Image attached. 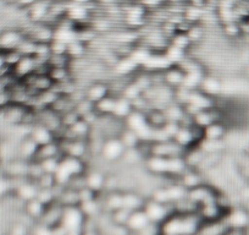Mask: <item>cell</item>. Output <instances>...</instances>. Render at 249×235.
Returning <instances> with one entry per match:
<instances>
[{"instance_id": "2e32d148", "label": "cell", "mask_w": 249, "mask_h": 235, "mask_svg": "<svg viewBox=\"0 0 249 235\" xmlns=\"http://www.w3.org/2000/svg\"><path fill=\"white\" fill-rule=\"evenodd\" d=\"M28 136H30L38 146L47 145V143L53 142V141L56 140L54 134H53L47 126L42 125V124H35L33 126H31Z\"/></svg>"}, {"instance_id": "30bf717a", "label": "cell", "mask_w": 249, "mask_h": 235, "mask_svg": "<svg viewBox=\"0 0 249 235\" xmlns=\"http://www.w3.org/2000/svg\"><path fill=\"white\" fill-rule=\"evenodd\" d=\"M114 73L120 78H128V76H133L141 71V66L133 60L130 55L126 57H121L117 59L116 64L112 66Z\"/></svg>"}, {"instance_id": "277c9868", "label": "cell", "mask_w": 249, "mask_h": 235, "mask_svg": "<svg viewBox=\"0 0 249 235\" xmlns=\"http://www.w3.org/2000/svg\"><path fill=\"white\" fill-rule=\"evenodd\" d=\"M171 207H174V203H160L153 198H149L145 201L143 211L148 215L150 222L159 224L161 222L164 223L171 215V212H170Z\"/></svg>"}, {"instance_id": "52a82bcc", "label": "cell", "mask_w": 249, "mask_h": 235, "mask_svg": "<svg viewBox=\"0 0 249 235\" xmlns=\"http://www.w3.org/2000/svg\"><path fill=\"white\" fill-rule=\"evenodd\" d=\"M85 220V215L80 207H64L61 223L68 229L69 233H78Z\"/></svg>"}, {"instance_id": "d590c367", "label": "cell", "mask_w": 249, "mask_h": 235, "mask_svg": "<svg viewBox=\"0 0 249 235\" xmlns=\"http://www.w3.org/2000/svg\"><path fill=\"white\" fill-rule=\"evenodd\" d=\"M104 205L109 208L111 212L122 207V191L116 190L112 193H107Z\"/></svg>"}, {"instance_id": "7bdbcfd3", "label": "cell", "mask_w": 249, "mask_h": 235, "mask_svg": "<svg viewBox=\"0 0 249 235\" xmlns=\"http://www.w3.org/2000/svg\"><path fill=\"white\" fill-rule=\"evenodd\" d=\"M60 159H61V158H49V159L40 160L39 164L45 174L55 175V173H56L57 169H59Z\"/></svg>"}, {"instance_id": "9c48e42d", "label": "cell", "mask_w": 249, "mask_h": 235, "mask_svg": "<svg viewBox=\"0 0 249 235\" xmlns=\"http://www.w3.org/2000/svg\"><path fill=\"white\" fill-rule=\"evenodd\" d=\"M28 112V108L26 105H20V104H13L11 103L8 108L0 113L1 117H3L4 120L6 123H9L10 125H22L23 120H25V117Z\"/></svg>"}, {"instance_id": "7a4b0ae2", "label": "cell", "mask_w": 249, "mask_h": 235, "mask_svg": "<svg viewBox=\"0 0 249 235\" xmlns=\"http://www.w3.org/2000/svg\"><path fill=\"white\" fill-rule=\"evenodd\" d=\"M187 150L182 146H179L176 141L167 140L162 142H152L150 143V156H157V157L164 158H174V157H184Z\"/></svg>"}, {"instance_id": "5bb4252c", "label": "cell", "mask_w": 249, "mask_h": 235, "mask_svg": "<svg viewBox=\"0 0 249 235\" xmlns=\"http://www.w3.org/2000/svg\"><path fill=\"white\" fill-rule=\"evenodd\" d=\"M167 160L169 158L149 156L144 159L145 170L154 176H167Z\"/></svg>"}, {"instance_id": "d4e9b609", "label": "cell", "mask_w": 249, "mask_h": 235, "mask_svg": "<svg viewBox=\"0 0 249 235\" xmlns=\"http://www.w3.org/2000/svg\"><path fill=\"white\" fill-rule=\"evenodd\" d=\"M187 168L188 167H187L184 157L169 158V160H167V176L177 180L186 172Z\"/></svg>"}, {"instance_id": "7dc6e473", "label": "cell", "mask_w": 249, "mask_h": 235, "mask_svg": "<svg viewBox=\"0 0 249 235\" xmlns=\"http://www.w3.org/2000/svg\"><path fill=\"white\" fill-rule=\"evenodd\" d=\"M66 188L72 189V190L80 191L82 189L87 188V184H86V174L77 175V176H73L70 181L68 183Z\"/></svg>"}, {"instance_id": "e0dca14e", "label": "cell", "mask_w": 249, "mask_h": 235, "mask_svg": "<svg viewBox=\"0 0 249 235\" xmlns=\"http://www.w3.org/2000/svg\"><path fill=\"white\" fill-rule=\"evenodd\" d=\"M184 75L186 74L179 66L172 65L162 73V80H164V83L167 87L176 90V88L181 87L182 83H183Z\"/></svg>"}, {"instance_id": "ab89813d", "label": "cell", "mask_w": 249, "mask_h": 235, "mask_svg": "<svg viewBox=\"0 0 249 235\" xmlns=\"http://www.w3.org/2000/svg\"><path fill=\"white\" fill-rule=\"evenodd\" d=\"M80 210L82 211V213L86 215H95L98 212L100 211V208H102V205H100V202L98 201V197L94 198V200H90V201H87V202H82L80 203Z\"/></svg>"}, {"instance_id": "7c38bea8", "label": "cell", "mask_w": 249, "mask_h": 235, "mask_svg": "<svg viewBox=\"0 0 249 235\" xmlns=\"http://www.w3.org/2000/svg\"><path fill=\"white\" fill-rule=\"evenodd\" d=\"M25 36L20 30H5L0 32V50L8 52L16 49Z\"/></svg>"}, {"instance_id": "d6986e66", "label": "cell", "mask_w": 249, "mask_h": 235, "mask_svg": "<svg viewBox=\"0 0 249 235\" xmlns=\"http://www.w3.org/2000/svg\"><path fill=\"white\" fill-rule=\"evenodd\" d=\"M105 178H107V174L104 172H102V170H87V173H86V184H87V188L94 191L98 195L99 193L104 191Z\"/></svg>"}, {"instance_id": "816d5d0a", "label": "cell", "mask_w": 249, "mask_h": 235, "mask_svg": "<svg viewBox=\"0 0 249 235\" xmlns=\"http://www.w3.org/2000/svg\"><path fill=\"white\" fill-rule=\"evenodd\" d=\"M78 196H80L81 203L87 202V201H90V200H94V198H97V194H95L94 191H92L90 189H88V188H85V189H82V190L78 191Z\"/></svg>"}, {"instance_id": "60d3db41", "label": "cell", "mask_w": 249, "mask_h": 235, "mask_svg": "<svg viewBox=\"0 0 249 235\" xmlns=\"http://www.w3.org/2000/svg\"><path fill=\"white\" fill-rule=\"evenodd\" d=\"M131 211H128L127 208H119V210L114 211L112 212V220L116 225H126L127 224L128 219H130L131 215Z\"/></svg>"}, {"instance_id": "4fadbf2b", "label": "cell", "mask_w": 249, "mask_h": 235, "mask_svg": "<svg viewBox=\"0 0 249 235\" xmlns=\"http://www.w3.org/2000/svg\"><path fill=\"white\" fill-rule=\"evenodd\" d=\"M37 63L33 57H22L21 60L13 68V74L18 80L22 81L36 73Z\"/></svg>"}, {"instance_id": "836d02e7", "label": "cell", "mask_w": 249, "mask_h": 235, "mask_svg": "<svg viewBox=\"0 0 249 235\" xmlns=\"http://www.w3.org/2000/svg\"><path fill=\"white\" fill-rule=\"evenodd\" d=\"M148 118V123L152 128H162L165 124L167 123L166 115H165L164 110L160 109H150L149 112L147 113Z\"/></svg>"}, {"instance_id": "b9f144b4", "label": "cell", "mask_w": 249, "mask_h": 235, "mask_svg": "<svg viewBox=\"0 0 249 235\" xmlns=\"http://www.w3.org/2000/svg\"><path fill=\"white\" fill-rule=\"evenodd\" d=\"M94 109H95V104L90 102L89 99H87V98H83V99L78 100V102L76 103V107H75L76 113H77L81 118L87 115L88 113L93 112Z\"/></svg>"}, {"instance_id": "5b68a950", "label": "cell", "mask_w": 249, "mask_h": 235, "mask_svg": "<svg viewBox=\"0 0 249 235\" xmlns=\"http://www.w3.org/2000/svg\"><path fill=\"white\" fill-rule=\"evenodd\" d=\"M124 151H126V148L124 147L119 137L105 138L104 143H103L102 152H100V158L107 163L120 162Z\"/></svg>"}, {"instance_id": "8d00e7d4", "label": "cell", "mask_w": 249, "mask_h": 235, "mask_svg": "<svg viewBox=\"0 0 249 235\" xmlns=\"http://www.w3.org/2000/svg\"><path fill=\"white\" fill-rule=\"evenodd\" d=\"M44 211L45 206L43 205L40 201H38L37 198L26 202V212H27L28 215H31V217L40 218L43 215V213H44Z\"/></svg>"}, {"instance_id": "ee69618b", "label": "cell", "mask_w": 249, "mask_h": 235, "mask_svg": "<svg viewBox=\"0 0 249 235\" xmlns=\"http://www.w3.org/2000/svg\"><path fill=\"white\" fill-rule=\"evenodd\" d=\"M60 117H61L62 126L66 129H69V128H71L72 125H75V124L81 119V117L77 114V113H76L75 109L71 110V112L65 113V114L60 115Z\"/></svg>"}, {"instance_id": "681fc988", "label": "cell", "mask_w": 249, "mask_h": 235, "mask_svg": "<svg viewBox=\"0 0 249 235\" xmlns=\"http://www.w3.org/2000/svg\"><path fill=\"white\" fill-rule=\"evenodd\" d=\"M49 45L53 55H68V45L64 44V43L53 40Z\"/></svg>"}, {"instance_id": "ffe728a7", "label": "cell", "mask_w": 249, "mask_h": 235, "mask_svg": "<svg viewBox=\"0 0 249 235\" xmlns=\"http://www.w3.org/2000/svg\"><path fill=\"white\" fill-rule=\"evenodd\" d=\"M52 11V5L48 0H37L33 5L30 6V19L35 22H42Z\"/></svg>"}, {"instance_id": "8992f818", "label": "cell", "mask_w": 249, "mask_h": 235, "mask_svg": "<svg viewBox=\"0 0 249 235\" xmlns=\"http://www.w3.org/2000/svg\"><path fill=\"white\" fill-rule=\"evenodd\" d=\"M217 194L219 193L216 191L215 186H213L209 183H205L192 189V190H188L187 197L199 207L200 205H204V203L214 202L216 200Z\"/></svg>"}, {"instance_id": "44dd1931", "label": "cell", "mask_w": 249, "mask_h": 235, "mask_svg": "<svg viewBox=\"0 0 249 235\" xmlns=\"http://www.w3.org/2000/svg\"><path fill=\"white\" fill-rule=\"evenodd\" d=\"M61 157H64V156H62L61 148H60V143L59 141L55 140L53 141V142L47 143V145L39 146L35 160L40 162V160L49 159V158H61Z\"/></svg>"}, {"instance_id": "f546056e", "label": "cell", "mask_w": 249, "mask_h": 235, "mask_svg": "<svg viewBox=\"0 0 249 235\" xmlns=\"http://www.w3.org/2000/svg\"><path fill=\"white\" fill-rule=\"evenodd\" d=\"M203 133H204V140L221 141L226 133V128L220 121H217L203 129Z\"/></svg>"}, {"instance_id": "8fae6325", "label": "cell", "mask_w": 249, "mask_h": 235, "mask_svg": "<svg viewBox=\"0 0 249 235\" xmlns=\"http://www.w3.org/2000/svg\"><path fill=\"white\" fill-rule=\"evenodd\" d=\"M86 98L89 99L90 102L97 104L102 99L110 95V87L109 82H104V81H93L90 82L87 87L85 88Z\"/></svg>"}, {"instance_id": "4dcf8cb0", "label": "cell", "mask_w": 249, "mask_h": 235, "mask_svg": "<svg viewBox=\"0 0 249 235\" xmlns=\"http://www.w3.org/2000/svg\"><path fill=\"white\" fill-rule=\"evenodd\" d=\"M57 202L62 206V207H77L80 206V196H78V191L72 190V189L66 188L60 196Z\"/></svg>"}, {"instance_id": "db71d44e", "label": "cell", "mask_w": 249, "mask_h": 235, "mask_svg": "<svg viewBox=\"0 0 249 235\" xmlns=\"http://www.w3.org/2000/svg\"><path fill=\"white\" fill-rule=\"evenodd\" d=\"M5 65L6 64H5V59H4V52L0 50V70H1Z\"/></svg>"}, {"instance_id": "9f6ffc18", "label": "cell", "mask_w": 249, "mask_h": 235, "mask_svg": "<svg viewBox=\"0 0 249 235\" xmlns=\"http://www.w3.org/2000/svg\"><path fill=\"white\" fill-rule=\"evenodd\" d=\"M5 1H8V3H16V4L20 3V0H5Z\"/></svg>"}, {"instance_id": "ba28073f", "label": "cell", "mask_w": 249, "mask_h": 235, "mask_svg": "<svg viewBox=\"0 0 249 235\" xmlns=\"http://www.w3.org/2000/svg\"><path fill=\"white\" fill-rule=\"evenodd\" d=\"M177 180L187 190H192V189L207 183V178H205L204 173L199 172V170L195 169V168H187L186 172Z\"/></svg>"}, {"instance_id": "603a6c76", "label": "cell", "mask_w": 249, "mask_h": 235, "mask_svg": "<svg viewBox=\"0 0 249 235\" xmlns=\"http://www.w3.org/2000/svg\"><path fill=\"white\" fill-rule=\"evenodd\" d=\"M133 112V107L131 100L126 99L122 96H117L116 97V102H115V107H114V112H112L111 117L117 119V120L124 121L131 113Z\"/></svg>"}, {"instance_id": "f6af8a7d", "label": "cell", "mask_w": 249, "mask_h": 235, "mask_svg": "<svg viewBox=\"0 0 249 235\" xmlns=\"http://www.w3.org/2000/svg\"><path fill=\"white\" fill-rule=\"evenodd\" d=\"M37 198L38 201H40V202L43 203V205L47 207V206L52 205L53 202H55V197L54 195H53V191L52 189H39L38 190V194H37Z\"/></svg>"}, {"instance_id": "9a60e30c", "label": "cell", "mask_w": 249, "mask_h": 235, "mask_svg": "<svg viewBox=\"0 0 249 235\" xmlns=\"http://www.w3.org/2000/svg\"><path fill=\"white\" fill-rule=\"evenodd\" d=\"M38 148H39V146L30 136H26L18 145V158L26 160V162H32L37 156Z\"/></svg>"}, {"instance_id": "f5cc1de1", "label": "cell", "mask_w": 249, "mask_h": 235, "mask_svg": "<svg viewBox=\"0 0 249 235\" xmlns=\"http://www.w3.org/2000/svg\"><path fill=\"white\" fill-rule=\"evenodd\" d=\"M35 235H53L52 228L45 227V225L42 224L40 227H38L37 229H36Z\"/></svg>"}, {"instance_id": "bcb514c9", "label": "cell", "mask_w": 249, "mask_h": 235, "mask_svg": "<svg viewBox=\"0 0 249 235\" xmlns=\"http://www.w3.org/2000/svg\"><path fill=\"white\" fill-rule=\"evenodd\" d=\"M21 58H22V55H21L16 49L4 52V59H5V64L11 69H13L14 66H15L16 64L21 60Z\"/></svg>"}, {"instance_id": "6da1fadb", "label": "cell", "mask_w": 249, "mask_h": 235, "mask_svg": "<svg viewBox=\"0 0 249 235\" xmlns=\"http://www.w3.org/2000/svg\"><path fill=\"white\" fill-rule=\"evenodd\" d=\"M88 164L83 159H78V158L68 157L64 156L60 159L59 169L55 173V180L56 184L66 186L69 181L77 175L86 174L88 170Z\"/></svg>"}, {"instance_id": "f1b7e54d", "label": "cell", "mask_w": 249, "mask_h": 235, "mask_svg": "<svg viewBox=\"0 0 249 235\" xmlns=\"http://www.w3.org/2000/svg\"><path fill=\"white\" fill-rule=\"evenodd\" d=\"M119 138L126 150H130V148H137L138 146H140V143L142 142L140 136H138L135 131L130 130V129L127 128H124V130H122L121 134L119 135Z\"/></svg>"}, {"instance_id": "d6a6232c", "label": "cell", "mask_w": 249, "mask_h": 235, "mask_svg": "<svg viewBox=\"0 0 249 235\" xmlns=\"http://www.w3.org/2000/svg\"><path fill=\"white\" fill-rule=\"evenodd\" d=\"M120 162H122L124 165H127V167H135L138 163L144 162V158L141 155L138 148H130V150L124 151V156L120 159Z\"/></svg>"}, {"instance_id": "1f68e13d", "label": "cell", "mask_w": 249, "mask_h": 235, "mask_svg": "<svg viewBox=\"0 0 249 235\" xmlns=\"http://www.w3.org/2000/svg\"><path fill=\"white\" fill-rule=\"evenodd\" d=\"M115 102H116V97L112 95H109L107 97H105L104 99H102L100 102H98L95 104V112L100 117H109L114 112Z\"/></svg>"}, {"instance_id": "74e56055", "label": "cell", "mask_w": 249, "mask_h": 235, "mask_svg": "<svg viewBox=\"0 0 249 235\" xmlns=\"http://www.w3.org/2000/svg\"><path fill=\"white\" fill-rule=\"evenodd\" d=\"M142 95H143V91L141 90V88L138 87V86L136 85L132 80H131L130 82L126 85V87L124 88V91H122V93H121L122 97H124L126 99L131 100V102H133L135 99H137V98L141 97Z\"/></svg>"}, {"instance_id": "83f0119b", "label": "cell", "mask_w": 249, "mask_h": 235, "mask_svg": "<svg viewBox=\"0 0 249 235\" xmlns=\"http://www.w3.org/2000/svg\"><path fill=\"white\" fill-rule=\"evenodd\" d=\"M202 92H204L205 95L210 96V97H215L216 95H219V92L221 91V83L217 80L216 78H213V76L207 75L203 78L202 85L199 88Z\"/></svg>"}, {"instance_id": "e575fe53", "label": "cell", "mask_w": 249, "mask_h": 235, "mask_svg": "<svg viewBox=\"0 0 249 235\" xmlns=\"http://www.w3.org/2000/svg\"><path fill=\"white\" fill-rule=\"evenodd\" d=\"M86 43L81 40H75L71 44L68 45V57L71 60H77V59H83V55L86 54Z\"/></svg>"}, {"instance_id": "f35d334b", "label": "cell", "mask_w": 249, "mask_h": 235, "mask_svg": "<svg viewBox=\"0 0 249 235\" xmlns=\"http://www.w3.org/2000/svg\"><path fill=\"white\" fill-rule=\"evenodd\" d=\"M170 44L175 45V47L179 48V49H182V50H186L187 52V49L191 47L192 42L190 40V38H188L187 33L178 32V31H177L176 35H175L174 37L170 39Z\"/></svg>"}, {"instance_id": "4316f807", "label": "cell", "mask_w": 249, "mask_h": 235, "mask_svg": "<svg viewBox=\"0 0 249 235\" xmlns=\"http://www.w3.org/2000/svg\"><path fill=\"white\" fill-rule=\"evenodd\" d=\"M76 102L73 100V98L71 96L66 95H60L57 97V99L53 103L52 108L55 113H57L59 115L65 114V113L71 112V110L75 109Z\"/></svg>"}, {"instance_id": "cb8c5ba5", "label": "cell", "mask_w": 249, "mask_h": 235, "mask_svg": "<svg viewBox=\"0 0 249 235\" xmlns=\"http://www.w3.org/2000/svg\"><path fill=\"white\" fill-rule=\"evenodd\" d=\"M149 223H152V222L149 220L148 215H145L144 211L140 210V211H135V212L131 213L130 219H128L126 227H127L130 230H132V232L138 233L140 230L144 229V228L147 227Z\"/></svg>"}, {"instance_id": "c3c4849f", "label": "cell", "mask_w": 249, "mask_h": 235, "mask_svg": "<svg viewBox=\"0 0 249 235\" xmlns=\"http://www.w3.org/2000/svg\"><path fill=\"white\" fill-rule=\"evenodd\" d=\"M36 183L39 189H53L56 184V180H55V176L53 174H45L44 173Z\"/></svg>"}, {"instance_id": "ac0fdd59", "label": "cell", "mask_w": 249, "mask_h": 235, "mask_svg": "<svg viewBox=\"0 0 249 235\" xmlns=\"http://www.w3.org/2000/svg\"><path fill=\"white\" fill-rule=\"evenodd\" d=\"M147 198L138 191H124L122 193V207L127 208L131 212L143 210Z\"/></svg>"}, {"instance_id": "11a10c76", "label": "cell", "mask_w": 249, "mask_h": 235, "mask_svg": "<svg viewBox=\"0 0 249 235\" xmlns=\"http://www.w3.org/2000/svg\"><path fill=\"white\" fill-rule=\"evenodd\" d=\"M82 235H98V234H95L94 232H86V233H83Z\"/></svg>"}, {"instance_id": "7402d4cb", "label": "cell", "mask_w": 249, "mask_h": 235, "mask_svg": "<svg viewBox=\"0 0 249 235\" xmlns=\"http://www.w3.org/2000/svg\"><path fill=\"white\" fill-rule=\"evenodd\" d=\"M217 117H219V114H217V109L216 107H214L212 108V109L202 110V112L197 113V114L193 117V121H195V125L204 129L207 128V126L212 125V124L220 121V119Z\"/></svg>"}, {"instance_id": "f907efd6", "label": "cell", "mask_w": 249, "mask_h": 235, "mask_svg": "<svg viewBox=\"0 0 249 235\" xmlns=\"http://www.w3.org/2000/svg\"><path fill=\"white\" fill-rule=\"evenodd\" d=\"M11 104V97L9 90H0V113Z\"/></svg>"}, {"instance_id": "484cf974", "label": "cell", "mask_w": 249, "mask_h": 235, "mask_svg": "<svg viewBox=\"0 0 249 235\" xmlns=\"http://www.w3.org/2000/svg\"><path fill=\"white\" fill-rule=\"evenodd\" d=\"M48 76L53 81V83H56V85L75 80L70 66H68V68H49Z\"/></svg>"}, {"instance_id": "3957f363", "label": "cell", "mask_w": 249, "mask_h": 235, "mask_svg": "<svg viewBox=\"0 0 249 235\" xmlns=\"http://www.w3.org/2000/svg\"><path fill=\"white\" fill-rule=\"evenodd\" d=\"M60 143L62 156H68V157L78 158L83 159L86 162V158L92 157L89 152V146L88 141L86 140H57ZM87 163V162H86Z\"/></svg>"}]
</instances>
